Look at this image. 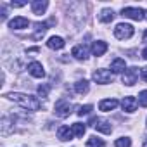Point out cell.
<instances>
[{
    "label": "cell",
    "instance_id": "29",
    "mask_svg": "<svg viewBox=\"0 0 147 147\" xmlns=\"http://www.w3.org/2000/svg\"><path fill=\"white\" fill-rule=\"evenodd\" d=\"M144 42H147V31L144 33Z\"/></svg>",
    "mask_w": 147,
    "mask_h": 147
},
{
    "label": "cell",
    "instance_id": "22",
    "mask_svg": "<svg viewBox=\"0 0 147 147\" xmlns=\"http://www.w3.org/2000/svg\"><path fill=\"white\" fill-rule=\"evenodd\" d=\"M114 145H116V147H130V145H131V140H130L128 137H121V138H118V140L114 142Z\"/></svg>",
    "mask_w": 147,
    "mask_h": 147
},
{
    "label": "cell",
    "instance_id": "23",
    "mask_svg": "<svg viewBox=\"0 0 147 147\" xmlns=\"http://www.w3.org/2000/svg\"><path fill=\"white\" fill-rule=\"evenodd\" d=\"M138 104L142 107H147V90H144V92L138 94Z\"/></svg>",
    "mask_w": 147,
    "mask_h": 147
},
{
    "label": "cell",
    "instance_id": "28",
    "mask_svg": "<svg viewBox=\"0 0 147 147\" xmlns=\"http://www.w3.org/2000/svg\"><path fill=\"white\" fill-rule=\"evenodd\" d=\"M142 57H144V59L147 61V49H144V52H142Z\"/></svg>",
    "mask_w": 147,
    "mask_h": 147
},
{
    "label": "cell",
    "instance_id": "8",
    "mask_svg": "<svg viewBox=\"0 0 147 147\" xmlns=\"http://www.w3.org/2000/svg\"><path fill=\"white\" fill-rule=\"evenodd\" d=\"M28 26H30V21L26 18H23V16H18V18L9 21V28H12V30H24Z\"/></svg>",
    "mask_w": 147,
    "mask_h": 147
},
{
    "label": "cell",
    "instance_id": "21",
    "mask_svg": "<svg viewBox=\"0 0 147 147\" xmlns=\"http://www.w3.org/2000/svg\"><path fill=\"white\" fill-rule=\"evenodd\" d=\"M87 147H106L104 140L102 138H97V137H90L87 140Z\"/></svg>",
    "mask_w": 147,
    "mask_h": 147
},
{
    "label": "cell",
    "instance_id": "5",
    "mask_svg": "<svg viewBox=\"0 0 147 147\" xmlns=\"http://www.w3.org/2000/svg\"><path fill=\"white\" fill-rule=\"evenodd\" d=\"M71 109H73V106H71L66 99H61V100L55 104V116H59V118H66V116L71 114Z\"/></svg>",
    "mask_w": 147,
    "mask_h": 147
},
{
    "label": "cell",
    "instance_id": "30",
    "mask_svg": "<svg viewBox=\"0 0 147 147\" xmlns=\"http://www.w3.org/2000/svg\"><path fill=\"white\" fill-rule=\"evenodd\" d=\"M144 19H147V11H144Z\"/></svg>",
    "mask_w": 147,
    "mask_h": 147
},
{
    "label": "cell",
    "instance_id": "31",
    "mask_svg": "<svg viewBox=\"0 0 147 147\" xmlns=\"http://www.w3.org/2000/svg\"><path fill=\"white\" fill-rule=\"evenodd\" d=\"M144 147H147V138H145V142H144Z\"/></svg>",
    "mask_w": 147,
    "mask_h": 147
},
{
    "label": "cell",
    "instance_id": "15",
    "mask_svg": "<svg viewBox=\"0 0 147 147\" xmlns=\"http://www.w3.org/2000/svg\"><path fill=\"white\" fill-rule=\"evenodd\" d=\"M125 67H126V62H125V59H121V57H116V59L111 62V71H113V73H123V71H126Z\"/></svg>",
    "mask_w": 147,
    "mask_h": 147
},
{
    "label": "cell",
    "instance_id": "10",
    "mask_svg": "<svg viewBox=\"0 0 147 147\" xmlns=\"http://www.w3.org/2000/svg\"><path fill=\"white\" fill-rule=\"evenodd\" d=\"M47 7H49V2H47V0H35V2H31V11H33V14H36V16H42V14L47 11Z\"/></svg>",
    "mask_w": 147,
    "mask_h": 147
},
{
    "label": "cell",
    "instance_id": "6",
    "mask_svg": "<svg viewBox=\"0 0 147 147\" xmlns=\"http://www.w3.org/2000/svg\"><path fill=\"white\" fill-rule=\"evenodd\" d=\"M92 78H94V82H97V83H100V85L111 83V80H113L111 71H107V69H97V71H94Z\"/></svg>",
    "mask_w": 147,
    "mask_h": 147
},
{
    "label": "cell",
    "instance_id": "14",
    "mask_svg": "<svg viewBox=\"0 0 147 147\" xmlns=\"http://www.w3.org/2000/svg\"><path fill=\"white\" fill-rule=\"evenodd\" d=\"M47 47L52 49V50H61L64 47V40L61 36H50L49 42H47Z\"/></svg>",
    "mask_w": 147,
    "mask_h": 147
},
{
    "label": "cell",
    "instance_id": "11",
    "mask_svg": "<svg viewBox=\"0 0 147 147\" xmlns=\"http://www.w3.org/2000/svg\"><path fill=\"white\" fill-rule=\"evenodd\" d=\"M137 99L135 97H125L123 100H121V107H123V111H126V113H135V109H137Z\"/></svg>",
    "mask_w": 147,
    "mask_h": 147
},
{
    "label": "cell",
    "instance_id": "3",
    "mask_svg": "<svg viewBox=\"0 0 147 147\" xmlns=\"http://www.w3.org/2000/svg\"><path fill=\"white\" fill-rule=\"evenodd\" d=\"M92 126L97 130V131H100V133H106V135H109L111 131H113V126H111V123L109 121H106V119H100V118H92Z\"/></svg>",
    "mask_w": 147,
    "mask_h": 147
},
{
    "label": "cell",
    "instance_id": "13",
    "mask_svg": "<svg viewBox=\"0 0 147 147\" xmlns=\"http://www.w3.org/2000/svg\"><path fill=\"white\" fill-rule=\"evenodd\" d=\"M116 107H118V100H116V99H104V100H100V104H99V109L104 111V113H109V111H113V109H116Z\"/></svg>",
    "mask_w": 147,
    "mask_h": 147
},
{
    "label": "cell",
    "instance_id": "9",
    "mask_svg": "<svg viewBox=\"0 0 147 147\" xmlns=\"http://www.w3.org/2000/svg\"><path fill=\"white\" fill-rule=\"evenodd\" d=\"M28 71H30V75L35 76V78H43L45 76V71H43V66L36 61H33L30 66H28Z\"/></svg>",
    "mask_w": 147,
    "mask_h": 147
},
{
    "label": "cell",
    "instance_id": "12",
    "mask_svg": "<svg viewBox=\"0 0 147 147\" xmlns=\"http://www.w3.org/2000/svg\"><path fill=\"white\" fill-rule=\"evenodd\" d=\"M57 137H59V140L66 142V140H71L75 135H73V130H71L69 126L62 125V126H59V130H57Z\"/></svg>",
    "mask_w": 147,
    "mask_h": 147
},
{
    "label": "cell",
    "instance_id": "25",
    "mask_svg": "<svg viewBox=\"0 0 147 147\" xmlns=\"http://www.w3.org/2000/svg\"><path fill=\"white\" fill-rule=\"evenodd\" d=\"M38 94H40V97H47L49 95V87L47 85H40L38 87Z\"/></svg>",
    "mask_w": 147,
    "mask_h": 147
},
{
    "label": "cell",
    "instance_id": "18",
    "mask_svg": "<svg viewBox=\"0 0 147 147\" xmlns=\"http://www.w3.org/2000/svg\"><path fill=\"white\" fill-rule=\"evenodd\" d=\"M99 19H100L102 23H111V21L114 19V12H113V9H102V12L99 14Z\"/></svg>",
    "mask_w": 147,
    "mask_h": 147
},
{
    "label": "cell",
    "instance_id": "2",
    "mask_svg": "<svg viewBox=\"0 0 147 147\" xmlns=\"http://www.w3.org/2000/svg\"><path fill=\"white\" fill-rule=\"evenodd\" d=\"M114 36L118 40H128V38H131L133 36V26L126 24V23H119L114 28Z\"/></svg>",
    "mask_w": 147,
    "mask_h": 147
},
{
    "label": "cell",
    "instance_id": "26",
    "mask_svg": "<svg viewBox=\"0 0 147 147\" xmlns=\"http://www.w3.org/2000/svg\"><path fill=\"white\" fill-rule=\"evenodd\" d=\"M26 4H28V2H12L11 5H12V7H24Z\"/></svg>",
    "mask_w": 147,
    "mask_h": 147
},
{
    "label": "cell",
    "instance_id": "20",
    "mask_svg": "<svg viewBox=\"0 0 147 147\" xmlns=\"http://www.w3.org/2000/svg\"><path fill=\"white\" fill-rule=\"evenodd\" d=\"M75 90H76V94H87V92H88V82H87V80L76 82V83H75Z\"/></svg>",
    "mask_w": 147,
    "mask_h": 147
},
{
    "label": "cell",
    "instance_id": "4",
    "mask_svg": "<svg viewBox=\"0 0 147 147\" xmlns=\"http://www.w3.org/2000/svg\"><path fill=\"white\" fill-rule=\"evenodd\" d=\"M121 16L123 18H130L133 21H140V19H144V11L140 7H125L121 11Z\"/></svg>",
    "mask_w": 147,
    "mask_h": 147
},
{
    "label": "cell",
    "instance_id": "16",
    "mask_svg": "<svg viewBox=\"0 0 147 147\" xmlns=\"http://www.w3.org/2000/svg\"><path fill=\"white\" fill-rule=\"evenodd\" d=\"M106 50H107V43L106 42H95L94 43V47H92V52H94V55H104L106 54Z\"/></svg>",
    "mask_w": 147,
    "mask_h": 147
},
{
    "label": "cell",
    "instance_id": "17",
    "mask_svg": "<svg viewBox=\"0 0 147 147\" xmlns=\"http://www.w3.org/2000/svg\"><path fill=\"white\" fill-rule=\"evenodd\" d=\"M71 54L75 55L76 59H80V61H83V59H87V49L83 47V45H76V47H73V50H71Z\"/></svg>",
    "mask_w": 147,
    "mask_h": 147
},
{
    "label": "cell",
    "instance_id": "1",
    "mask_svg": "<svg viewBox=\"0 0 147 147\" xmlns=\"http://www.w3.org/2000/svg\"><path fill=\"white\" fill-rule=\"evenodd\" d=\"M5 97L11 99V100H14L16 104H19L21 107H24V109H28V111H38V109L42 107L40 100H38L36 97H33V95H28V94L9 92V94H5Z\"/></svg>",
    "mask_w": 147,
    "mask_h": 147
},
{
    "label": "cell",
    "instance_id": "24",
    "mask_svg": "<svg viewBox=\"0 0 147 147\" xmlns=\"http://www.w3.org/2000/svg\"><path fill=\"white\" fill-rule=\"evenodd\" d=\"M92 111V106L90 104H87V106H82L80 109H78V116H85V114H88Z\"/></svg>",
    "mask_w": 147,
    "mask_h": 147
},
{
    "label": "cell",
    "instance_id": "27",
    "mask_svg": "<svg viewBox=\"0 0 147 147\" xmlns=\"http://www.w3.org/2000/svg\"><path fill=\"white\" fill-rule=\"evenodd\" d=\"M142 78L144 82H147V67H142Z\"/></svg>",
    "mask_w": 147,
    "mask_h": 147
},
{
    "label": "cell",
    "instance_id": "19",
    "mask_svg": "<svg viewBox=\"0 0 147 147\" xmlns=\"http://www.w3.org/2000/svg\"><path fill=\"white\" fill-rule=\"evenodd\" d=\"M71 130H73V135H75V137H83L85 131H87V126L82 125V123H75L71 126Z\"/></svg>",
    "mask_w": 147,
    "mask_h": 147
},
{
    "label": "cell",
    "instance_id": "7",
    "mask_svg": "<svg viewBox=\"0 0 147 147\" xmlns=\"http://www.w3.org/2000/svg\"><path fill=\"white\" fill-rule=\"evenodd\" d=\"M137 78H138V67H130L123 73V83L126 87H133L137 83Z\"/></svg>",
    "mask_w": 147,
    "mask_h": 147
}]
</instances>
